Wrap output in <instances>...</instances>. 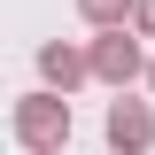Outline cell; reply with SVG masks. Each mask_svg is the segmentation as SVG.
Wrapping results in <instances>:
<instances>
[{
    "label": "cell",
    "instance_id": "obj_1",
    "mask_svg": "<svg viewBox=\"0 0 155 155\" xmlns=\"http://www.w3.org/2000/svg\"><path fill=\"white\" fill-rule=\"evenodd\" d=\"M8 132H16L23 155H62L70 147V93H54V85L23 93L16 109H8Z\"/></svg>",
    "mask_w": 155,
    "mask_h": 155
},
{
    "label": "cell",
    "instance_id": "obj_5",
    "mask_svg": "<svg viewBox=\"0 0 155 155\" xmlns=\"http://www.w3.org/2000/svg\"><path fill=\"white\" fill-rule=\"evenodd\" d=\"M132 8H140V0H78V16L93 23V31H124V23H132Z\"/></svg>",
    "mask_w": 155,
    "mask_h": 155
},
{
    "label": "cell",
    "instance_id": "obj_2",
    "mask_svg": "<svg viewBox=\"0 0 155 155\" xmlns=\"http://www.w3.org/2000/svg\"><path fill=\"white\" fill-rule=\"evenodd\" d=\"M85 54H93V78L116 85V93H124L132 78H147V54H140V31H132V23H124V31H101Z\"/></svg>",
    "mask_w": 155,
    "mask_h": 155
},
{
    "label": "cell",
    "instance_id": "obj_6",
    "mask_svg": "<svg viewBox=\"0 0 155 155\" xmlns=\"http://www.w3.org/2000/svg\"><path fill=\"white\" fill-rule=\"evenodd\" d=\"M132 31H140V39H155V0H140V8H132Z\"/></svg>",
    "mask_w": 155,
    "mask_h": 155
},
{
    "label": "cell",
    "instance_id": "obj_4",
    "mask_svg": "<svg viewBox=\"0 0 155 155\" xmlns=\"http://www.w3.org/2000/svg\"><path fill=\"white\" fill-rule=\"evenodd\" d=\"M39 78H47L54 93H78V85L93 78V54L70 47V39H47V47H39Z\"/></svg>",
    "mask_w": 155,
    "mask_h": 155
},
{
    "label": "cell",
    "instance_id": "obj_7",
    "mask_svg": "<svg viewBox=\"0 0 155 155\" xmlns=\"http://www.w3.org/2000/svg\"><path fill=\"white\" fill-rule=\"evenodd\" d=\"M147 85H155V62H147Z\"/></svg>",
    "mask_w": 155,
    "mask_h": 155
},
{
    "label": "cell",
    "instance_id": "obj_3",
    "mask_svg": "<svg viewBox=\"0 0 155 155\" xmlns=\"http://www.w3.org/2000/svg\"><path fill=\"white\" fill-rule=\"evenodd\" d=\"M155 147V109L147 101H109V155H147Z\"/></svg>",
    "mask_w": 155,
    "mask_h": 155
}]
</instances>
